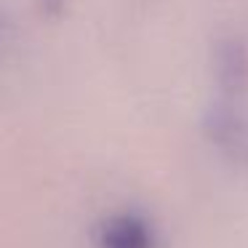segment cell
I'll list each match as a JSON object with an SVG mask.
<instances>
[{
	"label": "cell",
	"instance_id": "cell-2",
	"mask_svg": "<svg viewBox=\"0 0 248 248\" xmlns=\"http://www.w3.org/2000/svg\"><path fill=\"white\" fill-rule=\"evenodd\" d=\"M214 78L221 99L243 102L248 93V40L243 35H224L216 40Z\"/></svg>",
	"mask_w": 248,
	"mask_h": 248
},
{
	"label": "cell",
	"instance_id": "cell-4",
	"mask_svg": "<svg viewBox=\"0 0 248 248\" xmlns=\"http://www.w3.org/2000/svg\"><path fill=\"white\" fill-rule=\"evenodd\" d=\"M38 8L46 16H59L64 11V0H38Z\"/></svg>",
	"mask_w": 248,
	"mask_h": 248
},
{
	"label": "cell",
	"instance_id": "cell-5",
	"mask_svg": "<svg viewBox=\"0 0 248 248\" xmlns=\"http://www.w3.org/2000/svg\"><path fill=\"white\" fill-rule=\"evenodd\" d=\"M8 30H11V24H8V16L0 11V48H3V46H6V40H8Z\"/></svg>",
	"mask_w": 248,
	"mask_h": 248
},
{
	"label": "cell",
	"instance_id": "cell-1",
	"mask_svg": "<svg viewBox=\"0 0 248 248\" xmlns=\"http://www.w3.org/2000/svg\"><path fill=\"white\" fill-rule=\"evenodd\" d=\"M203 125L205 136L224 160L232 166H248V112L243 109V102L216 96Z\"/></svg>",
	"mask_w": 248,
	"mask_h": 248
},
{
	"label": "cell",
	"instance_id": "cell-3",
	"mask_svg": "<svg viewBox=\"0 0 248 248\" xmlns=\"http://www.w3.org/2000/svg\"><path fill=\"white\" fill-rule=\"evenodd\" d=\"M104 246L107 248H152V235L144 221L123 216V219H115L104 230Z\"/></svg>",
	"mask_w": 248,
	"mask_h": 248
}]
</instances>
